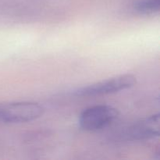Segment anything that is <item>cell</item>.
I'll use <instances>...</instances> for the list:
<instances>
[{
    "label": "cell",
    "mask_w": 160,
    "mask_h": 160,
    "mask_svg": "<svg viewBox=\"0 0 160 160\" xmlns=\"http://www.w3.org/2000/svg\"><path fill=\"white\" fill-rule=\"evenodd\" d=\"M119 117L118 109L108 105L91 106L81 112L78 123L86 131H98L108 128Z\"/></svg>",
    "instance_id": "cell-1"
},
{
    "label": "cell",
    "mask_w": 160,
    "mask_h": 160,
    "mask_svg": "<svg viewBox=\"0 0 160 160\" xmlns=\"http://www.w3.org/2000/svg\"><path fill=\"white\" fill-rule=\"evenodd\" d=\"M135 77L128 73L79 88L73 91V93L79 97L100 96L127 90L135 85Z\"/></svg>",
    "instance_id": "cell-2"
},
{
    "label": "cell",
    "mask_w": 160,
    "mask_h": 160,
    "mask_svg": "<svg viewBox=\"0 0 160 160\" xmlns=\"http://www.w3.org/2000/svg\"><path fill=\"white\" fill-rule=\"evenodd\" d=\"M41 105L31 102L0 103V123H22L31 122L43 115Z\"/></svg>",
    "instance_id": "cell-3"
},
{
    "label": "cell",
    "mask_w": 160,
    "mask_h": 160,
    "mask_svg": "<svg viewBox=\"0 0 160 160\" xmlns=\"http://www.w3.org/2000/svg\"><path fill=\"white\" fill-rule=\"evenodd\" d=\"M159 114H154L123 129L117 135L119 140L126 142L145 141L156 138L159 135Z\"/></svg>",
    "instance_id": "cell-4"
},
{
    "label": "cell",
    "mask_w": 160,
    "mask_h": 160,
    "mask_svg": "<svg viewBox=\"0 0 160 160\" xmlns=\"http://www.w3.org/2000/svg\"><path fill=\"white\" fill-rule=\"evenodd\" d=\"M133 8L141 15H153L159 12L160 0H135Z\"/></svg>",
    "instance_id": "cell-5"
}]
</instances>
